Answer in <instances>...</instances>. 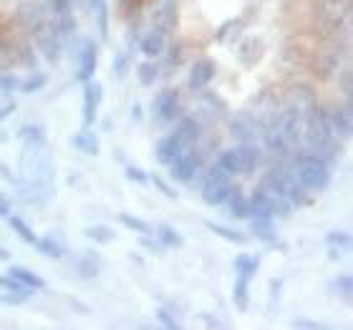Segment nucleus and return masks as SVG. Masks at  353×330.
<instances>
[{"label": "nucleus", "instance_id": "20", "mask_svg": "<svg viewBox=\"0 0 353 330\" xmlns=\"http://www.w3.org/2000/svg\"><path fill=\"white\" fill-rule=\"evenodd\" d=\"M250 232L265 245L278 243V227H275L272 217H250Z\"/></svg>", "mask_w": 353, "mask_h": 330}, {"label": "nucleus", "instance_id": "29", "mask_svg": "<svg viewBox=\"0 0 353 330\" xmlns=\"http://www.w3.org/2000/svg\"><path fill=\"white\" fill-rule=\"evenodd\" d=\"M328 290H331V295L341 298V300H351V295H353V278H351V272L336 275V278L331 280Z\"/></svg>", "mask_w": 353, "mask_h": 330}, {"label": "nucleus", "instance_id": "34", "mask_svg": "<svg viewBox=\"0 0 353 330\" xmlns=\"http://www.w3.org/2000/svg\"><path fill=\"white\" fill-rule=\"evenodd\" d=\"M33 247H38V252L43 257H51V260H59L61 255H63V245L56 243V237H38V243L33 245Z\"/></svg>", "mask_w": 353, "mask_h": 330}, {"label": "nucleus", "instance_id": "33", "mask_svg": "<svg viewBox=\"0 0 353 330\" xmlns=\"http://www.w3.org/2000/svg\"><path fill=\"white\" fill-rule=\"evenodd\" d=\"M15 63H21V66L30 68V71H36L38 66V59H36V51H33V45L28 43H15Z\"/></svg>", "mask_w": 353, "mask_h": 330}, {"label": "nucleus", "instance_id": "21", "mask_svg": "<svg viewBox=\"0 0 353 330\" xmlns=\"http://www.w3.org/2000/svg\"><path fill=\"white\" fill-rule=\"evenodd\" d=\"M8 275H13V278L18 280L23 287H28V290H43L46 287V280L41 278V275H36L30 267H26V265H10V267H8Z\"/></svg>", "mask_w": 353, "mask_h": 330}, {"label": "nucleus", "instance_id": "31", "mask_svg": "<svg viewBox=\"0 0 353 330\" xmlns=\"http://www.w3.org/2000/svg\"><path fill=\"white\" fill-rule=\"evenodd\" d=\"M83 235L96 245H111L117 240V232H114L109 225H91V227L83 229Z\"/></svg>", "mask_w": 353, "mask_h": 330}, {"label": "nucleus", "instance_id": "11", "mask_svg": "<svg viewBox=\"0 0 353 330\" xmlns=\"http://www.w3.org/2000/svg\"><path fill=\"white\" fill-rule=\"evenodd\" d=\"M103 101V86L99 81H83V126H94Z\"/></svg>", "mask_w": 353, "mask_h": 330}, {"label": "nucleus", "instance_id": "18", "mask_svg": "<svg viewBox=\"0 0 353 330\" xmlns=\"http://www.w3.org/2000/svg\"><path fill=\"white\" fill-rule=\"evenodd\" d=\"M255 275H248V272H237L235 278V287H232V302L240 313L250 308V282Z\"/></svg>", "mask_w": 353, "mask_h": 330}, {"label": "nucleus", "instance_id": "47", "mask_svg": "<svg viewBox=\"0 0 353 330\" xmlns=\"http://www.w3.org/2000/svg\"><path fill=\"white\" fill-rule=\"evenodd\" d=\"M15 88H18V79L13 74H0V94L8 96L13 94Z\"/></svg>", "mask_w": 353, "mask_h": 330}, {"label": "nucleus", "instance_id": "1", "mask_svg": "<svg viewBox=\"0 0 353 330\" xmlns=\"http://www.w3.org/2000/svg\"><path fill=\"white\" fill-rule=\"evenodd\" d=\"M303 136H305V144L310 147V152L318 156H323L325 162L328 159H336L341 154V144L339 136L333 134L331 129V118L325 114V109L316 106L310 111L305 124H303Z\"/></svg>", "mask_w": 353, "mask_h": 330}, {"label": "nucleus", "instance_id": "44", "mask_svg": "<svg viewBox=\"0 0 353 330\" xmlns=\"http://www.w3.org/2000/svg\"><path fill=\"white\" fill-rule=\"evenodd\" d=\"M124 174H126V179H129V182H137V184H147L149 182L147 172H144V169H139V167H134V164H126Z\"/></svg>", "mask_w": 353, "mask_h": 330}, {"label": "nucleus", "instance_id": "2", "mask_svg": "<svg viewBox=\"0 0 353 330\" xmlns=\"http://www.w3.org/2000/svg\"><path fill=\"white\" fill-rule=\"evenodd\" d=\"M197 136H199V124H197V121H194V118H190V116L179 118V124H176L174 132L164 134L162 139L157 141V152H154L157 162L167 167V164H170L176 154H182L187 147H194Z\"/></svg>", "mask_w": 353, "mask_h": 330}, {"label": "nucleus", "instance_id": "4", "mask_svg": "<svg viewBox=\"0 0 353 330\" xmlns=\"http://www.w3.org/2000/svg\"><path fill=\"white\" fill-rule=\"evenodd\" d=\"M230 192H232V176L214 162L207 172L205 184H202V202L210 207H220L228 199Z\"/></svg>", "mask_w": 353, "mask_h": 330}, {"label": "nucleus", "instance_id": "7", "mask_svg": "<svg viewBox=\"0 0 353 330\" xmlns=\"http://www.w3.org/2000/svg\"><path fill=\"white\" fill-rule=\"evenodd\" d=\"M152 116H154V124L176 121V116H179V91L164 88L162 94H157L154 101H152Z\"/></svg>", "mask_w": 353, "mask_h": 330}, {"label": "nucleus", "instance_id": "28", "mask_svg": "<svg viewBox=\"0 0 353 330\" xmlns=\"http://www.w3.org/2000/svg\"><path fill=\"white\" fill-rule=\"evenodd\" d=\"M205 227L210 229L212 235L222 237V240H228V243H232V245H245V243H248V235H243L240 229L228 227V225H217V222H205Z\"/></svg>", "mask_w": 353, "mask_h": 330}, {"label": "nucleus", "instance_id": "16", "mask_svg": "<svg viewBox=\"0 0 353 330\" xmlns=\"http://www.w3.org/2000/svg\"><path fill=\"white\" fill-rule=\"evenodd\" d=\"M71 144H74L81 154L86 156H96L99 152H101V141H99V134L91 129V126H83L81 132H76L74 136H71Z\"/></svg>", "mask_w": 353, "mask_h": 330}, {"label": "nucleus", "instance_id": "14", "mask_svg": "<svg viewBox=\"0 0 353 330\" xmlns=\"http://www.w3.org/2000/svg\"><path fill=\"white\" fill-rule=\"evenodd\" d=\"M328 118H331V129L339 139H351V134H353L351 101H346L343 106H339V109L333 111V114H328Z\"/></svg>", "mask_w": 353, "mask_h": 330}, {"label": "nucleus", "instance_id": "40", "mask_svg": "<svg viewBox=\"0 0 353 330\" xmlns=\"http://www.w3.org/2000/svg\"><path fill=\"white\" fill-rule=\"evenodd\" d=\"M129 63H132L129 53L119 51L117 56H114V61H111V71H114V76H117V79H124L126 71H129Z\"/></svg>", "mask_w": 353, "mask_h": 330}, {"label": "nucleus", "instance_id": "17", "mask_svg": "<svg viewBox=\"0 0 353 330\" xmlns=\"http://www.w3.org/2000/svg\"><path fill=\"white\" fill-rule=\"evenodd\" d=\"M139 48L144 53V59H159L164 53V48H167V33H162L159 28H152L139 41Z\"/></svg>", "mask_w": 353, "mask_h": 330}, {"label": "nucleus", "instance_id": "9", "mask_svg": "<svg viewBox=\"0 0 353 330\" xmlns=\"http://www.w3.org/2000/svg\"><path fill=\"white\" fill-rule=\"evenodd\" d=\"M46 21H48V13H46V8L41 3L30 0V3H23L18 8V23H21V28L26 33H30V36H36L38 30L46 25Z\"/></svg>", "mask_w": 353, "mask_h": 330}, {"label": "nucleus", "instance_id": "6", "mask_svg": "<svg viewBox=\"0 0 353 330\" xmlns=\"http://www.w3.org/2000/svg\"><path fill=\"white\" fill-rule=\"evenodd\" d=\"M36 45H38V51L43 53V59L48 61V63H59L66 41L61 38V33L56 30V25H53L51 21H46L43 28L36 33Z\"/></svg>", "mask_w": 353, "mask_h": 330}, {"label": "nucleus", "instance_id": "39", "mask_svg": "<svg viewBox=\"0 0 353 330\" xmlns=\"http://www.w3.org/2000/svg\"><path fill=\"white\" fill-rule=\"evenodd\" d=\"M325 245L333 249H339V252H346L348 247H351V235L348 232H343V229H336V232H328V237H325Z\"/></svg>", "mask_w": 353, "mask_h": 330}, {"label": "nucleus", "instance_id": "35", "mask_svg": "<svg viewBox=\"0 0 353 330\" xmlns=\"http://www.w3.org/2000/svg\"><path fill=\"white\" fill-rule=\"evenodd\" d=\"M159 59H164V71H174V68H179V63H182V59H184L182 43H170L167 48H164V53L159 56Z\"/></svg>", "mask_w": 353, "mask_h": 330}, {"label": "nucleus", "instance_id": "24", "mask_svg": "<svg viewBox=\"0 0 353 330\" xmlns=\"http://www.w3.org/2000/svg\"><path fill=\"white\" fill-rule=\"evenodd\" d=\"M18 139L26 144V149H46V132L38 124H23Z\"/></svg>", "mask_w": 353, "mask_h": 330}, {"label": "nucleus", "instance_id": "51", "mask_svg": "<svg viewBox=\"0 0 353 330\" xmlns=\"http://www.w3.org/2000/svg\"><path fill=\"white\" fill-rule=\"evenodd\" d=\"M343 94L351 96V74L348 71H343Z\"/></svg>", "mask_w": 353, "mask_h": 330}, {"label": "nucleus", "instance_id": "46", "mask_svg": "<svg viewBox=\"0 0 353 330\" xmlns=\"http://www.w3.org/2000/svg\"><path fill=\"white\" fill-rule=\"evenodd\" d=\"M290 328H298V330H321L325 328L323 323H316V320H310V318H293L290 320Z\"/></svg>", "mask_w": 353, "mask_h": 330}, {"label": "nucleus", "instance_id": "10", "mask_svg": "<svg viewBox=\"0 0 353 330\" xmlns=\"http://www.w3.org/2000/svg\"><path fill=\"white\" fill-rule=\"evenodd\" d=\"M96 66H99V45L96 41L86 38L79 48V68H76V79L79 81H91L96 76Z\"/></svg>", "mask_w": 353, "mask_h": 330}, {"label": "nucleus", "instance_id": "25", "mask_svg": "<svg viewBox=\"0 0 353 330\" xmlns=\"http://www.w3.org/2000/svg\"><path fill=\"white\" fill-rule=\"evenodd\" d=\"M88 8L96 18L99 36H101V41H106L109 38V0H88Z\"/></svg>", "mask_w": 353, "mask_h": 330}, {"label": "nucleus", "instance_id": "41", "mask_svg": "<svg viewBox=\"0 0 353 330\" xmlns=\"http://www.w3.org/2000/svg\"><path fill=\"white\" fill-rule=\"evenodd\" d=\"M157 320L164 325V328H170V330H176L179 328V318L174 316V310L167 308V305H162V308H157Z\"/></svg>", "mask_w": 353, "mask_h": 330}, {"label": "nucleus", "instance_id": "36", "mask_svg": "<svg viewBox=\"0 0 353 330\" xmlns=\"http://www.w3.org/2000/svg\"><path fill=\"white\" fill-rule=\"evenodd\" d=\"M217 164H220V167L225 169L230 176L243 174V172H240V156H237V147L235 149H225V152L217 156Z\"/></svg>", "mask_w": 353, "mask_h": 330}, {"label": "nucleus", "instance_id": "27", "mask_svg": "<svg viewBox=\"0 0 353 330\" xmlns=\"http://www.w3.org/2000/svg\"><path fill=\"white\" fill-rule=\"evenodd\" d=\"M6 220H8V225H10V229H13L15 235L21 237L23 243H28V245H36L38 243V235L33 232V227H30L28 222L23 220L21 214H13V212H10L6 217Z\"/></svg>", "mask_w": 353, "mask_h": 330}, {"label": "nucleus", "instance_id": "32", "mask_svg": "<svg viewBox=\"0 0 353 330\" xmlns=\"http://www.w3.org/2000/svg\"><path fill=\"white\" fill-rule=\"evenodd\" d=\"M232 132H235V136H243V139L250 141L252 136H258V124L248 114H237V118L232 121Z\"/></svg>", "mask_w": 353, "mask_h": 330}, {"label": "nucleus", "instance_id": "22", "mask_svg": "<svg viewBox=\"0 0 353 330\" xmlns=\"http://www.w3.org/2000/svg\"><path fill=\"white\" fill-rule=\"evenodd\" d=\"M152 237H157V243L162 245L164 249L182 247V245H184L182 232H179L176 227H172V225H167V222H162V225H157V229L152 232Z\"/></svg>", "mask_w": 353, "mask_h": 330}, {"label": "nucleus", "instance_id": "50", "mask_svg": "<svg viewBox=\"0 0 353 330\" xmlns=\"http://www.w3.org/2000/svg\"><path fill=\"white\" fill-rule=\"evenodd\" d=\"M13 111H15V101H8L6 106H0V124H3V121L13 114Z\"/></svg>", "mask_w": 353, "mask_h": 330}, {"label": "nucleus", "instance_id": "5", "mask_svg": "<svg viewBox=\"0 0 353 330\" xmlns=\"http://www.w3.org/2000/svg\"><path fill=\"white\" fill-rule=\"evenodd\" d=\"M199 164H202V154H199L194 147H187L182 154H176L167 167H170V179L172 182L187 184L194 179V174L199 172Z\"/></svg>", "mask_w": 353, "mask_h": 330}, {"label": "nucleus", "instance_id": "26", "mask_svg": "<svg viewBox=\"0 0 353 330\" xmlns=\"http://www.w3.org/2000/svg\"><path fill=\"white\" fill-rule=\"evenodd\" d=\"M159 76H162V68H159V63H157L154 59L141 61L139 66H137V79H139V83L144 88L154 86V83L159 81Z\"/></svg>", "mask_w": 353, "mask_h": 330}, {"label": "nucleus", "instance_id": "3", "mask_svg": "<svg viewBox=\"0 0 353 330\" xmlns=\"http://www.w3.org/2000/svg\"><path fill=\"white\" fill-rule=\"evenodd\" d=\"M295 176L298 182L305 187L308 192H323L331 184V167L323 156L313 154H295Z\"/></svg>", "mask_w": 353, "mask_h": 330}, {"label": "nucleus", "instance_id": "53", "mask_svg": "<svg viewBox=\"0 0 353 330\" xmlns=\"http://www.w3.org/2000/svg\"><path fill=\"white\" fill-rule=\"evenodd\" d=\"M8 139H10V136H8V134L6 132H0V144H6V141Z\"/></svg>", "mask_w": 353, "mask_h": 330}, {"label": "nucleus", "instance_id": "19", "mask_svg": "<svg viewBox=\"0 0 353 330\" xmlns=\"http://www.w3.org/2000/svg\"><path fill=\"white\" fill-rule=\"evenodd\" d=\"M222 205L228 207V212L232 220H248V217H250V199H248V194L235 189V187H232V192H230L228 199H225Z\"/></svg>", "mask_w": 353, "mask_h": 330}, {"label": "nucleus", "instance_id": "15", "mask_svg": "<svg viewBox=\"0 0 353 330\" xmlns=\"http://www.w3.org/2000/svg\"><path fill=\"white\" fill-rule=\"evenodd\" d=\"M237 156H240V172L243 174L258 172V167L263 164V149L258 144H252V141H243L237 147Z\"/></svg>", "mask_w": 353, "mask_h": 330}, {"label": "nucleus", "instance_id": "30", "mask_svg": "<svg viewBox=\"0 0 353 330\" xmlns=\"http://www.w3.org/2000/svg\"><path fill=\"white\" fill-rule=\"evenodd\" d=\"M119 222H121L129 232H134V235H152V232H154V227H152L147 220L137 217V214L121 212V214H119Z\"/></svg>", "mask_w": 353, "mask_h": 330}, {"label": "nucleus", "instance_id": "52", "mask_svg": "<svg viewBox=\"0 0 353 330\" xmlns=\"http://www.w3.org/2000/svg\"><path fill=\"white\" fill-rule=\"evenodd\" d=\"M8 257H10V255H8V249L0 245V260H8Z\"/></svg>", "mask_w": 353, "mask_h": 330}, {"label": "nucleus", "instance_id": "23", "mask_svg": "<svg viewBox=\"0 0 353 330\" xmlns=\"http://www.w3.org/2000/svg\"><path fill=\"white\" fill-rule=\"evenodd\" d=\"M76 272H79L83 280L96 278V275L101 272V257H99V252H94V249L83 252V255L76 260Z\"/></svg>", "mask_w": 353, "mask_h": 330}, {"label": "nucleus", "instance_id": "12", "mask_svg": "<svg viewBox=\"0 0 353 330\" xmlns=\"http://www.w3.org/2000/svg\"><path fill=\"white\" fill-rule=\"evenodd\" d=\"M214 76H217V63L212 59H197L190 66L187 83H190L192 91H205L214 81Z\"/></svg>", "mask_w": 353, "mask_h": 330}, {"label": "nucleus", "instance_id": "43", "mask_svg": "<svg viewBox=\"0 0 353 330\" xmlns=\"http://www.w3.org/2000/svg\"><path fill=\"white\" fill-rule=\"evenodd\" d=\"M30 293H33V290H21V293H3V295H0V302H6V305H23V302H28Z\"/></svg>", "mask_w": 353, "mask_h": 330}, {"label": "nucleus", "instance_id": "37", "mask_svg": "<svg viewBox=\"0 0 353 330\" xmlns=\"http://www.w3.org/2000/svg\"><path fill=\"white\" fill-rule=\"evenodd\" d=\"M46 83H48V76H46L43 71H38V68H36L33 74H28V79H26V81L18 83V88H21L23 94H38V91H41Z\"/></svg>", "mask_w": 353, "mask_h": 330}, {"label": "nucleus", "instance_id": "8", "mask_svg": "<svg viewBox=\"0 0 353 330\" xmlns=\"http://www.w3.org/2000/svg\"><path fill=\"white\" fill-rule=\"evenodd\" d=\"M275 129H278V134L283 136V141H285L288 149L295 147V144L303 139V114H301V109H285L283 111V114L275 118Z\"/></svg>", "mask_w": 353, "mask_h": 330}, {"label": "nucleus", "instance_id": "49", "mask_svg": "<svg viewBox=\"0 0 353 330\" xmlns=\"http://www.w3.org/2000/svg\"><path fill=\"white\" fill-rule=\"evenodd\" d=\"M10 212H13V202H10V197H8V194H3V192H0V217H8Z\"/></svg>", "mask_w": 353, "mask_h": 330}, {"label": "nucleus", "instance_id": "38", "mask_svg": "<svg viewBox=\"0 0 353 330\" xmlns=\"http://www.w3.org/2000/svg\"><path fill=\"white\" fill-rule=\"evenodd\" d=\"M258 270H260V257L258 255H248V252H243V255L235 257V272L258 275Z\"/></svg>", "mask_w": 353, "mask_h": 330}, {"label": "nucleus", "instance_id": "45", "mask_svg": "<svg viewBox=\"0 0 353 330\" xmlns=\"http://www.w3.org/2000/svg\"><path fill=\"white\" fill-rule=\"evenodd\" d=\"M0 290H3V293H21V290H28V287H23L13 275L6 272V275H0Z\"/></svg>", "mask_w": 353, "mask_h": 330}, {"label": "nucleus", "instance_id": "13", "mask_svg": "<svg viewBox=\"0 0 353 330\" xmlns=\"http://www.w3.org/2000/svg\"><path fill=\"white\" fill-rule=\"evenodd\" d=\"M179 23V6L176 0H157L154 6V28L162 33H172Z\"/></svg>", "mask_w": 353, "mask_h": 330}, {"label": "nucleus", "instance_id": "48", "mask_svg": "<svg viewBox=\"0 0 353 330\" xmlns=\"http://www.w3.org/2000/svg\"><path fill=\"white\" fill-rule=\"evenodd\" d=\"M280 293H283V280H272L270 282V308L275 302H280Z\"/></svg>", "mask_w": 353, "mask_h": 330}, {"label": "nucleus", "instance_id": "42", "mask_svg": "<svg viewBox=\"0 0 353 330\" xmlns=\"http://www.w3.org/2000/svg\"><path fill=\"white\" fill-rule=\"evenodd\" d=\"M149 182L154 184V187H157L159 192H162L164 197H170V199H174V197H176V189L172 187L170 182H167V179H164L162 174H152V176H149Z\"/></svg>", "mask_w": 353, "mask_h": 330}]
</instances>
